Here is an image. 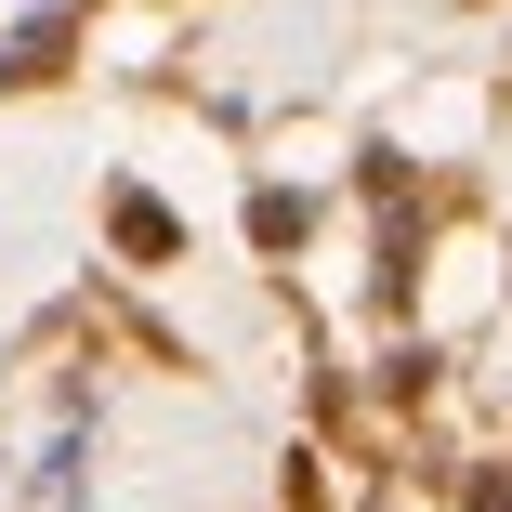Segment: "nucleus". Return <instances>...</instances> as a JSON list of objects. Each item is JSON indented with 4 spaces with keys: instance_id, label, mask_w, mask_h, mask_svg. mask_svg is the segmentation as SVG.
Returning a JSON list of instances; mask_svg holds the SVG:
<instances>
[{
    "instance_id": "1",
    "label": "nucleus",
    "mask_w": 512,
    "mask_h": 512,
    "mask_svg": "<svg viewBox=\"0 0 512 512\" xmlns=\"http://www.w3.org/2000/svg\"><path fill=\"white\" fill-rule=\"evenodd\" d=\"M119 237H132L145 263H171V211H158V197H119Z\"/></svg>"
},
{
    "instance_id": "2",
    "label": "nucleus",
    "mask_w": 512,
    "mask_h": 512,
    "mask_svg": "<svg viewBox=\"0 0 512 512\" xmlns=\"http://www.w3.org/2000/svg\"><path fill=\"white\" fill-rule=\"evenodd\" d=\"M473 512H512V473H486V486H473Z\"/></svg>"
}]
</instances>
